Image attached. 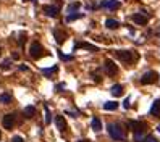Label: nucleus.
Here are the masks:
<instances>
[{"label": "nucleus", "instance_id": "nucleus-24", "mask_svg": "<svg viewBox=\"0 0 160 142\" xmlns=\"http://www.w3.org/2000/svg\"><path fill=\"white\" fill-rule=\"evenodd\" d=\"M44 108H45V123L47 124H50V121H52V115H50V110H49V106H44Z\"/></svg>", "mask_w": 160, "mask_h": 142}, {"label": "nucleus", "instance_id": "nucleus-5", "mask_svg": "<svg viewBox=\"0 0 160 142\" xmlns=\"http://www.w3.org/2000/svg\"><path fill=\"white\" fill-rule=\"evenodd\" d=\"M157 79H159V74L155 71H147V73L142 74L141 84H154V82H157Z\"/></svg>", "mask_w": 160, "mask_h": 142}, {"label": "nucleus", "instance_id": "nucleus-32", "mask_svg": "<svg viewBox=\"0 0 160 142\" xmlns=\"http://www.w3.org/2000/svg\"><path fill=\"white\" fill-rule=\"evenodd\" d=\"M157 131H159V132H160V126H159V128H157Z\"/></svg>", "mask_w": 160, "mask_h": 142}, {"label": "nucleus", "instance_id": "nucleus-6", "mask_svg": "<svg viewBox=\"0 0 160 142\" xmlns=\"http://www.w3.org/2000/svg\"><path fill=\"white\" fill-rule=\"evenodd\" d=\"M103 68H105V73L109 74V76H117V74H118V66L115 65L112 60H105Z\"/></svg>", "mask_w": 160, "mask_h": 142}, {"label": "nucleus", "instance_id": "nucleus-2", "mask_svg": "<svg viewBox=\"0 0 160 142\" xmlns=\"http://www.w3.org/2000/svg\"><path fill=\"white\" fill-rule=\"evenodd\" d=\"M117 57L118 60H121L123 63H126V65H131L133 61H136L139 58V55L136 52H129V50H117Z\"/></svg>", "mask_w": 160, "mask_h": 142}, {"label": "nucleus", "instance_id": "nucleus-36", "mask_svg": "<svg viewBox=\"0 0 160 142\" xmlns=\"http://www.w3.org/2000/svg\"><path fill=\"white\" fill-rule=\"evenodd\" d=\"M26 2H28V0H26ZM33 2H34V0H33Z\"/></svg>", "mask_w": 160, "mask_h": 142}, {"label": "nucleus", "instance_id": "nucleus-21", "mask_svg": "<svg viewBox=\"0 0 160 142\" xmlns=\"http://www.w3.org/2000/svg\"><path fill=\"white\" fill-rule=\"evenodd\" d=\"M11 102V94H2L0 95V104H10Z\"/></svg>", "mask_w": 160, "mask_h": 142}, {"label": "nucleus", "instance_id": "nucleus-13", "mask_svg": "<svg viewBox=\"0 0 160 142\" xmlns=\"http://www.w3.org/2000/svg\"><path fill=\"white\" fill-rule=\"evenodd\" d=\"M110 92H112V95H115V97H120L123 92H125V87H123L121 84H115V86H112Z\"/></svg>", "mask_w": 160, "mask_h": 142}, {"label": "nucleus", "instance_id": "nucleus-27", "mask_svg": "<svg viewBox=\"0 0 160 142\" xmlns=\"http://www.w3.org/2000/svg\"><path fill=\"white\" fill-rule=\"evenodd\" d=\"M11 142H25V141H23V137H19V136H15L13 139H11Z\"/></svg>", "mask_w": 160, "mask_h": 142}, {"label": "nucleus", "instance_id": "nucleus-11", "mask_svg": "<svg viewBox=\"0 0 160 142\" xmlns=\"http://www.w3.org/2000/svg\"><path fill=\"white\" fill-rule=\"evenodd\" d=\"M74 49H86V50H91V52H99V47L89 44V42H76Z\"/></svg>", "mask_w": 160, "mask_h": 142}, {"label": "nucleus", "instance_id": "nucleus-17", "mask_svg": "<svg viewBox=\"0 0 160 142\" xmlns=\"http://www.w3.org/2000/svg\"><path fill=\"white\" fill-rule=\"evenodd\" d=\"M79 8H81V3L79 2H76V3H71V5H68L66 7V11H68V15L70 13H76Z\"/></svg>", "mask_w": 160, "mask_h": 142}, {"label": "nucleus", "instance_id": "nucleus-34", "mask_svg": "<svg viewBox=\"0 0 160 142\" xmlns=\"http://www.w3.org/2000/svg\"><path fill=\"white\" fill-rule=\"evenodd\" d=\"M0 55H2V49H0Z\"/></svg>", "mask_w": 160, "mask_h": 142}, {"label": "nucleus", "instance_id": "nucleus-30", "mask_svg": "<svg viewBox=\"0 0 160 142\" xmlns=\"http://www.w3.org/2000/svg\"><path fill=\"white\" fill-rule=\"evenodd\" d=\"M19 70H21V71H28V66L26 65H21V66H19Z\"/></svg>", "mask_w": 160, "mask_h": 142}, {"label": "nucleus", "instance_id": "nucleus-25", "mask_svg": "<svg viewBox=\"0 0 160 142\" xmlns=\"http://www.w3.org/2000/svg\"><path fill=\"white\" fill-rule=\"evenodd\" d=\"M10 66H11V61L10 60H5V61H2L0 68H2V70H10Z\"/></svg>", "mask_w": 160, "mask_h": 142}, {"label": "nucleus", "instance_id": "nucleus-18", "mask_svg": "<svg viewBox=\"0 0 160 142\" xmlns=\"http://www.w3.org/2000/svg\"><path fill=\"white\" fill-rule=\"evenodd\" d=\"M23 113H25L26 118H33L36 115V108L33 105H29V106H26V108H25V112H23Z\"/></svg>", "mask_w": 160, "mask_h": 142}, {"label": "nucleus", "instance_id": "nucleus-28", "mask_svg": "<svg viewBox=\"0 0 160 142\" xmlns=\"http://www.w3.org/2000/svg\"><path fill=\"white\" fill-rule=\"evenodd\" d=\"M144 142H157V141H155L152 136H149V137H146V139H144Z\"/></svg>", "mask_w": 160, "mask_h": 142}, {"label": "nucleus", "instance_id": "nucleus-29", "mask_svg": "<svg viewBox=\"0 0 160 142\" xmlns=\"http://www.w3.org/2000/svg\"><path fill=\"white\" fill-rule=\"evenodd\" d=\"M125 108H129V98H126V100H125Z\"/></svg>", "mask_w": 160, "mask_h": 142}, {"label": "nucleus", "instance_id": "nucleus-4", "mask_svg": "<svg viewBox=\"0 0 160 142\" xmlns=\"http://www.w3.org/2000/svg\"><path fill=\"white\" fill-rule=\"evenodd\" d=\"M44 52H45V50H44V47L39 44V42H33L31 47H29V55L34 58V60H39V58L44 55Z\"/></svg>", "mask_w": 160, "mask_h": 142}, {"label": "nucleus", "instance_id": "nucleus-7", "mask_svg": "<svg viewBox=\"0 0 160 142\" xmlns=\"http://www.w3.org/2000/svg\"><path fill=\"white\" fill-rule=\"evenodd\" d=\"M120 5H121V3H120L118 0H102V3H100L102 8H107V10H112V11L118 10Z\"/></svg>", "mask_w": 160, "mask_h": 142}, {"label": "nucleus", "instance_id": "nucleus-16", "mask_svg": "<svg viewBox=\"0 0 160 142\" xmlns=\"http://www.w3.org/2000/svg\"><path fill=\"white\" fill-rule=\"evenodd\" d=\"M150 113H152L154 116H160V100H155L154 104H152Z\"/></svg>", "mask_w": 160, "mask_h": 142}, {"label": "nucleus", "instance_id": "nucleus-3", "mask_svg": "<svg viewBox=\"0 0 160 142\" xmlns=\"http://www.w3.org/2000/svg\"><path fill=\"white\" fill-rule=\"evenodd\" d=\"M129 128L133 129V132L136 134V139H138V142H141L142 134L147 129V124L144 123V121H129Z\"/></svg>", "mask_w": 160, "mask_h": 142}, {"label": "nucleus", "instance_id": "nucleus-26", "mask_svg": "<svg viewBox=\"0 0 160 142\" xmlns=\"http://www.w3.org/2000/svg\"><path fill=\"white\" fill-rule=\"evenodd\" d=\"M58 55H60V58H62V60H65V61H68V60H73V55H63L62 52H58Z\"/></svg>", "mask_w": 160, "mask_h": 142}, {"label": "nucleus", "instance_id": "nucleus-12", "mask_svg": "<svg viewBox=\"0 0 160 142\" xmlns=\"http://www.w3.org/2000/svg\"><path fill=\"white\" fill-rule=\"evenodd\" d=\"M131 19L136 23V24H147V16L144 13H134L133 16H131Z\"/></svg>", "mask_w": 160, "mask_h": 142}, {"label": "nucleus", "instance_id": "nucleus-14", "mask_svg": "<svg viewBox=\"0 0 160 142\" xmlns=\"http://www.w3.org/2000/svg\"><path fill=\"white\" fill-rule=\"evenodd\" d=\"M54 36H55V41H57L58 44H63V42H65V39H66V34H63L62 31H58V29L54 31Z\"/></svg>", "mask_w": 160, "mask_h": 142}, {"label": "nucleus", "instance_id": "nucleus-15", "mask_svg": "<svg viewBox=\"0 0 160 142\" xmlns=\"http://www.w3.org/2000/svg\"><path fill=\"white\" fill-rule=\"evenodd\" d=\"M79 18H84V13H79V11H76V13H70L66 16V23L76 21V19H79Z\"/></svg>", "mask_w": 160, "mask_h": 142}, {"label": "nucleus", "instance_id": "nucleus-23", "mask_svg": "<svg viewBox=\"0 0 160 142\" xmlns=\"http://www.w3.org/2000/svg\"><path fill=\"white\" fill-rule=\"evenodd\" d=\"M58 71V66H52V68H47V70H42V73L45 74V76H50V74L57 73Z\"/></svg>", "mask_w": 160, "mask_h": 142}, {"label": "nucleus", "instance_id": "nucleus-19", "mask_svg": "<svg viewBox=\"0 0 160 142\" xmlns=\"http://www.w3.org/2000/svg\"><path fill=\"white\" fill-rule=\"evenodd\" d=\"M105 26L109 27V29H117V27L120 26V23L117 21V19H107V21H105Z\"/></svg>", "mask_w": 160, "mask_h": 142}, {"label": "nucleus", "instance_id": "nucleus-8", "mask_svg": "<svg viewBox=\"0 0 160 142\" xmlns=\"http://www.w3.org/2000/svg\"><path fill=\"white\" fill-rule=\"evenodd\" d=\"M42 10H44V13H45L47 16H50V18H57L58 16V7H55V5H45Z\"/></svg>", "mask_w": 160, "mask_h": 142}, {"label": "nucleus", "instance_id": "nucleus-9", "mask_svg": "<svg viewBox=\"0 0 160 142\" xmlns=\"http://www.w3.org/2000/svg\"><path fill=\"white\" fill-rule=\"evenodd\" d=\"M55 124H57V129H58L60 132H65L66 128H68V126H66V120H65L62 115H57V116H55Z\"/></svg>", "mask_w": 160, "mask_h": 142}, {"label": "nucleus", "instance_id": "nucleus-33", "mask_svg": "<svg viewBox=\"0 0 160 142\" xmlns=\"http://www.w3.org/2000/svg\"><path fill=\"white\" fill-rule=\"evenodd\" d=\"M78 142H86V141H78Z\"/></svg>", "mask_w": 160, "mask_h": 142}, {"label": "nucleus", "instance_id": "nucleus-22", "mask_svg": "<svg viewBox=\"0 0 160 142\" xmlns=\"http://www.w3.org/2000/svg\"><path fill=\"white\" fill-rule=\"evenodd\" d=\"M92 129H94V131H100V129H102V123H100L99 118H94V120H92Z\"/></svg>", "mask_w": 160, "mask_h": 142}, {"label": "nucleus", "instance_id": "nucleus-1", "mask_svg": "<svg viewBox=\"0 0 160 142\" xmlns=\"http://www.w3.org/2000/svg\"><path fill=\"white\" fill-rule=\"evenodd\" d=\"M107 131H109V134L112 136V139H115V141H126V134H125V131H123L121 124L110 123Z\"/></svg>", "mask_w": 160, "mask_h": 142}, {"label": "nucleus", "instance_id": "nucleus-10", "mask_svg": "<svg viewBox=\"0 0 160 142\" xmlns=\"http://www.w3.org/2000/svg\"><path fill=\"white\" fill-rule=\"evenodd\" d=\"M2 123H3V128H5V129H11V128L15 126V115H13V113L5 115V116H3V121H2Z\"/></svg>", "mask_w": 160, "mask_h": 142}, {"label": "nucleus", "instance_id": "nucleus-20", "mask_svg": "<svg viewBox=\"0 0 160 142\" xmlns=\"http://www.w3.org/2000/svg\"><path fill=\"white\" fill-rule=\"evenodd\" d=\"M118 108V104L117 102H107L105 105H103V110H110V112H113V110Z\"/></svg>", "mask_w": 160, "mask_h": 142}, {"label": "nucleus", "instance_id": "nucleus-31", "mask_svg": "<svg viewBox=\"0 0 160 142\" xmlns=\"http://www.w3.org/2000/svg\"><path fill=\"white\" fill-rule=\"evenodd\" d=\"M13 58H15V60H18V58H19V53L15 52V53H13Z\"/></svg>", "mask_w": 160, "mask_h": 142}, {"label": "nucleus", "instance_id": "nucleus-35", "mask_svg": "<svg viewBox=\"0 0 160 142\" xmlns=\"http://www.w3.org/2000/svg\"><path fill=\"white\" fill-rule=\"evenodd\" d=\"M0 137H2V132H0Z\"/></svg>", "mask_w": 160, "mask_h": 142}]
</instances>
